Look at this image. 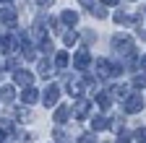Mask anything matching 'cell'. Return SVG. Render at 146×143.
Here are the masks:
<instances>
[{
	"mask_svg": "<svg viewBox=\"0 0 146 143\" xmlns=\"http://www.w3.org/2000/svg\"><path fill=\"white\" fill-rule=\"evenodd\" d=\"M141 109H143V96L136 91V94H131V96L125 99V112L128 115H138Z\"/></svg>",
	"mask_w": 146,
	"mask_h": 143,
	"instance_id": "2",
	"label": "cell"
},
{
	"mask_svg": "<svg viewBox=\"0 0 146 143\" xmlns=\"http://www.w3.org/2000/svg\"><path fill=\"white\" fill-rule=\"evenodd\" d=\"M58 99H60V88L58 86H47L44 88V107H52V104H58Z\"/></svg>",
	"mask_w": 146,
	"mask_h": 143,
	"instance_id": "3",
	"label": "cell"
},
{
	"mask_svg": "<svg viewBox=\"0 0 146 143\" xmlns=\"http://www.w3.org/2000/svg\"><path fill=\"white\" fill-rule=\"evenodd\" d=\"M133 86H136V88H146V73L136 76V78H133Z\"/></svg>",
	"mask_w": 146,
	"mask_h": 143,
	"instance_id": "17",
	"label": "cell"
},
{
	"mask_svg": "<svg viewBox=\"0 0 146 143\" xmlns=\"http://www.w3.org/2000/svg\"><path fill=\"white\" fill-rule=\"evenodd\" d=\"M97 73H99L102 78L112 76V63H110V60H97Z\"/></svg>",
	"mask_w": 146,
	"mask_h": 143,
	"instance_id": "5",
	"label": "cell"
},
{
	"mask_svg": "<svg viewBox=\"0 0 146 143\" xmlns=\"http://www.w3.org/2000/svg\"><path fill=\"white\" fill-rule=\"evenodd\" d=\"M136 140H141V143H146V128H141V130H136Z\"/></svg>",
	"mask_w": 146,
	"mask_h": 143,
	"instance_id": "19",
	"label": "cell"
},
{
	"mask_svg": "<svg viewBox=\"0 0 146 143\" xmlns=\"http://www.w3.org/2000/svg\"><path fill=\"white\" fill-rule=\"evenodd\" d=\"M117 143H131V135H120V140Z\"/></svg>",
	"mask_w": 146,
	"mask_h": 143,
	"instance_id": "21",
	"label": "cell"
},
{
	"mask_svg": "<svg viewBox=\"0 0 146 143\" xmlns=\"http://www.w3.org/2000/svg\"><path fill=\"white\" fill-rule=\"evenodd\" d=\"M70 115H68V107H58V112H55V122H65Z\"/></svg>",
	"mask_w": 146,
	"mask_h": 143,
	"instance_id": "13",
	"label": "cell"
},
{
	"mask_svg": "<svg viewBox=\"0 0 146 143\" xmlns=\"http://www.w3.org/2000/svg\"><path fill=\"white\" fill-rule=\"evenodd\" d=\"M36 99H39V91H36L34 86H26V91H24V104H34Z\"/></svg>",
	"mask_w": 146,
	"mask_h": 143,
	"instance_id": "8",
	"label": "cell"
},
{
	"mask_svg": "<svg viewBox=\"0 0 146 143\" xmlns=\"http://www.w3.org/2000/svg\"><path fill=\"white\" fill-rule=\"evenodd\" d=\"M16 120H18V122H29V120H31V115H29L26 107H18V109H16Z\"/></svg>",
	"mask_w": 146,
	"mask_h": 143,
	"instance_id": "12",
	"label": "cell"
},
{
	"mask_svg": "<svg viewBox=\"0 0 146 143\" xmlns=\"http://www.w3.org/2000/svg\"><path fill=\"white\" fill-rule=\"evenodd\" d=\"M76 42H78V34H73V31H68V34H65V44L70 47V44H76Z\"/></svg>",
	"mask_w": 146,
	"mask_h": 143,
	"instance_id": "18",
	"label": "cell"
},
{
	"mask_svg": "<svg viewBox=\"0 0 146 143\" xmlns=\"http://www.w3.org/2000/svg\"><path fill=\"white\" fill-rule=\"evenodd\" d=\"M0 99H3L5 104H11L16 99V86H3V91H0Z\"/></svg>",
	"mask_w": 146,
	"mask_h": 143,
	"instance_id": "7",
	"label": "cell"
},
{
	"mask_svg": "<svg viewBox=\"0 0 146 143\" xmlns=\"http://www.w3.org/2000/svg\"><path fill=\"white\" fill-rule=\"evenodd\" d=\"M91 125H94V130H104V128H107L110 122H107L104 117H94V122H91Z\"/></svg>",
	"mask_w": 146,
	"mask_h": 143,
	"instance_id": "16",
	"label": "cell"
},
{
	"mask_svg": "<svg viewBox=\"0 0 146 143\" xmlns=\"http://www.w3.org/2000/svg\"><path fill=\"white\" fill-rule=\"evenodd\" d=\"M55 65H58V68H65V65H68V52H58V57H55Z\"/></svg>",
	"mask_w": 146,
	"mask_h": 143,
	"instance_id": "15",
	"label": "cell"
},
{
	"mask_svg": "<svg viewBox=\"0 0 146 143\" xmlns=\"http://www.w3.org/2000/svg\"><path fill=\"white\" fill-rule=\"evenodd\" d=\"M104 5H117V0H102Z\"/></svg>",
	"mask_w": 146,
	"mask_h": 143,
	"instance_id": "22",
	"label": "cell"
},
{
	"mask_svg": "<svg viewBox=\"0 0 146 143\" xmlns=\"http://www.w3.org/2000/svg\"><path fill=\"white\" fill-rule=\"evenodd\" d=\"M5 140V130H0V143H3Z\"/></svg>",
	"mask_w": 146,
	"mask_h": 143,
	"instance_id": "24",
	"label": "cell"
},
{
	"mask_svg": "<svg viewBox=\"0 0 146 143\" xmlns=\"http://www.w3.org/2000/svg\"><path fill=\"white\" fill-rule=\"evenodd\" d=\"M138 63H141V68H143V70H146V57H141V60H138Z\"/></svg>",
	"mask_w": 146,
	"mask_h": 143,
	"instance_id": "23",
	"label": "cell"
},
{
	"mask_svg": "<svg viewBox=\"0 0 146 143\" xmlns=\"http://www.w3.org/2000/svg\"><path fill=\"white\" fill-rule=\"evenodd\" d=\"M81 3H84V5H91V3H94V0H81Z\"/></svg>",
	"mask_w": 146,
	"mask_h": 143,
	"instance_id": "25",
	"label": "cell"
},
{
	"mask_svg": "<svg viewBox=\"0 0 146 143\" xmlns=\"http://www.w3.org/2000/svg\"><path fill=\"white\" fill-rule=\"evenodd\" d=\"M0 3H8V0H0Z\"/></svg>",
	"mask_w": 146,
	"mask_h": 143,
	"instance_id": "26",
	"label": "cell"
},
{
	"mask_svg": "<svg viewBox=\"0 0 146 143\" xmlns=\"http://www.w3.org/2000/svg\"><path fill=\"white\" fill-rule=\"evenodd\" d=\"M112 47H117V52H120V55H125V57L133 55V39L125 37V34H117V37L112 39Z\"/></svg>",
	"mask_w": 146,
	"mask_h": 143,
	"instance_id": "1",
	"label": "cell"
},
{
	"mask_svg": "<svg viewBox=\"0 0 146 143\" xmlns=\"http://www.w3.org/2000/svg\"><path fill=\"white\" fill-rule=\"evenodd\" d=\"M13 81H16V83H21V86H31L34 76L29 73V70H16V76H13Z\"/></svg>",
	"mask_w": 146,
	"mask_h": 143,
	"instance_id": "4",
	"label": "cell"
},
{
	"mask_svg": "<svg viewBox=\"0 0 146 143\" xmlns=\"http://www.w3.org/2000/svg\"><path fill=\"white\" fill-rule=\"evenodd\" d=\"M89 107H91V104H89L86 99H78V101H76V115H78V120H84V117H86Z\"/></svg>",
	"mask_w": 146,
	"mask_h": 143,
	"instance_id": "9",
	"label": "cell"
},
{
	"mask_svg": "<svg viewBox=\"0 0 146 143\" xmlns=\"http://www.w3.org/2000/svg\"><path fill=\"white\" fill-rule=\"evenodd\" d=\"M60 18H63V24H65V26H73V24L78 21V13H76V11H63Z\"/></svg>",
	"mask_w": 146,
	"mask_h": 143,
	"instance_id": "10",
	"label": "cell"
},
{
	"mask_svg": "<svg viewBox=\"0 0 146 143\" xmlns=\"http://www.w3.org/2000/svg\"><path fill=\"white\" fill-rule=\"evenodd\" d=\"M89 63H91V55H89L86 49H81L78 55H76V68H78V70H84V68H86Z\"/></svg>",
	"mask_w": 146,
	"mask_h": 143,
	"instance_id": "6",
	"label": "cell"
},
{
	"mask_svg": "<svg viewBox=\"0 0 146 143\" xmlns=\"http://www.w3.org/2000/svg\"><path fill=\"white\" fill-rule=\"evenodd\" d=\"M50 70H52V65H50V60H42V63H39V76H44V78H50Z\"/></svg>",
	"mask_w": 146,
	"mask_h": 143,
	"instance_id": "14",
	"label": "cell"
},
{
	"mask_svg": "<svg viewBox=\"0 0 146 143\" xmlns=\"http://www.w3.org/2000/svg\"><path fill=\"white\" fill-rule=\"evenodd\" d=\"M78 143H94V133H89V135H84Z\"/></svg>",
	"mask_w": 146,
	"mask_h": 143,
	"instance_id": "20",
	"label": "cell"
},
{
	"mask_svg": "<svg viewBox=\"0 0 146 143\" xmlns=\"http://www.w3.org/2000/svg\"><path fill=\"white\" fill-rule=\"evenodd\" d=\"M0 21H3V24H13L16 21V11L13 8H3V11H0Z\"/></svg>",
	"mask_w": 146,
	"mask_h": 143,
	"instance_id": "11",
	"label": "cell"
}]
</instances>
